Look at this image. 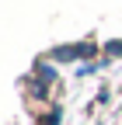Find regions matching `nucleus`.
Listing matches in <instances>:
<instances>
[{"label": "nucleus", "mask_w": 122, "mask_h": 125, "mask_svg": "<svg viewBox=\"0 0 122 125\" xmlns=\"http://www.w3.org/2000/svg\"><path fill=\"white\" fill-rule=\"evenodd\" d=\"M91 52V45H63V49H56V59H70V56H84Z\"/></svg>", "instance_id": "f257e3e1"}, {"label": "nucleus", "mask_w": 122, "mask_h": 125, "mask_svg": "<svg viewBox=\"0 0 122 125\" xmlns=\"http://www.w3.org/2000/svg\"><path fill=\"white\" fill-rule=\"evenodd\" d=\"M45 125H59V111H56V108L49 111V118H45Z\"/></svg>", "instance_id": "f03ea898"}]
</instances>
